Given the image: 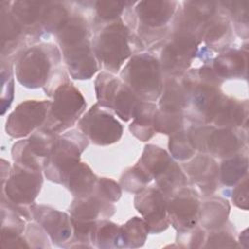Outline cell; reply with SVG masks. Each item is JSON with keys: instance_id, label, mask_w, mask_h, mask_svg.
<instances>
[{"instance_id": "obj_1", "label": "cell", "mask_w": 249, "mask_h": 249, "mask_svg": "<svg viewBox=\"0 0 249 249\" xmlns=\"http://www.w3.org/2000/svg\"><path fill=\"white\" fill-rule=\"evenodd\" d=\"M58 49L52 44H40L27 48L18 56L15 72L20 85L27 89L44 88L49 96L68 79L60 66Z\"/></svg>"}, {"instance_id": "obj_2", "label": "cell", "mask_w": 249, "mask_h": 249, "mask_svg": "<svg viewBox=\"0 0 249 249\" xmlns=\"http://www.w3.org/2000/svg\"><path fill=\"white\" fill-rule=\"evenodd\" d=\"M91 45L97 61L114 74L131 56L134 41L128 26L119 18L98 27Z\"/></svg>"}, {"instance_id": "obj_3", "label": "cell", "mask_w": 249, "mask_h": 249, "mask_svg": "<svg viewBox=\"0 0 249 249\" xmlns=\"http://www.w3.org/2000/svg\"><path fill=\"white\" fill-rule=\"evenodd\" d=\"M122 81L143 101L157 100L163 82L159 59L151 53L132 55L121 72Z\"/></svg>"}, {"instance_id": "obj_4", "label": "cell", "mask_w": 249, "mask_h": 249, "mask_svg": "<svg viewBox=\"0 0 249 249\" xmlns=\"http://www.w3.org/2000/svg\"><path fill=\"white\" fill-rule=\"evenodd\" d=\"M43 184L40 170L14 163L10 174L2 181V199L20 215L30 219L29 205L33 204Z\"/></svg>"}, {"instance_id": "obj_5", "label": "cell", "mask_w": 249, "mask_h": 249, "mask_svg": "<svg viewBox=\"0 0 249 249\" xmlns=\"http://www.w3.org/2000/svg\"><path fill=\"white\" fill-rule=\"evenodd\" d=\"M95 92L98 104L111 109L124 122L135 117L143 101L122 80L107 71L97 75Z\"/></svg>"}, {"instance_id": "obj_6", "label": "cell", "mask_w": 249, "mask_h": 249, "mask_svg": "<svg viewBox=\"0 0 249 249\" xmlns=\"http://www.w3.org/2000/svg\"><path fill=\"white\" fill-rule=\"evenodd\" d=\"M44 127L59 134L71 127L85 112L87 103L82 93L68 80L53 92Z\"/></svg>"}, {"instance_id": "obj_7", "label": "cell", "mask_w": 249, "mask_h": 249, "mask_svg": "<svg viewBox=\"0 0 249 249\" xmlns=\"http://www.w3.org/2000/svg\"><path fill=\"white\" fill-rule=\"evenodd\" d=\"M138 163L156 180L158 189L166 197L186 185V176L179 165L166 151L156 145L145 146Z\"/></svg>"}, {"instance_id": "obj_8", "label": "cell", "mask_w": 249, "mask_h": 249, "mask_svg": "<svg viewBox=\"0 0 249 249\" xmlns=\"http://www.w3.org/2000/svg\"><path fill=\"white\" fill-rule=\"evenodd\" d=\"M89 145V139L77 130L58 135L54 148L45 167L46 177L62 184L65 175L80 162V157Z\"/></svg>"}, {"instance_id": "obj_9", "label": "cell", "mask_w": 249, "mask_h": 249, "mask_svg": "<svg viewBox=\"0 0 249 249\" xmlns=\"http://www.w3.org/2000/svg\"><path fill=\"white\" fill-rule=\"evenodd\" d=\"M57 137L58 134L44 126L36 129L27 139L13 145L12 157L15 163L40 171L45 169Z\"/></svg>"}, {"instance_id": "obj_10", "label": "cell", "mask_w": 249, "mask_h": 249, "mask_svg": "<svg viewBox=\"0 0 249 249\" xmlns=\"http://www.w3.org/2000/svg\"><path fill=\"white\" fill-rule=\"evenodd\" d=\"M188 135L196 150L210 156L226 159L237 153L241 141L232 128L212 125L193 126Z\"/></svg>"}, {"instance_id": "obj_11", "label": "cell", "mask_w": 249, "mask_h": 249, "mask_svg": "<svg viewBox=\"0 0 249 249\" xmlns=\"http://www.w3.org/2000/svg\"><path fill=\"white\" fill-rule=\"evenodd\" d=\"M78 128L92 143L99 146L118 142L123 135V125L108 111L94 104L80 118Z\"/></svg>"}, {"instance_id": "obj_12", "label": "cell", "mask_w": 249, "mask_h": 249, "mask_svg": "<svg viewBox=\"0 0 249 249\" xmlns=\"http://www.w3.org/2000/svg\"><path fill=\"white\" fill-rule=\"evenodd\" d=\"M51 101L27 100L16 107L9 115L5 129L13 138H22L30 135L43 126L46 122Z\"/></svg>"}, {"instance_id": "obj_13", "label": "cell", "mask_w": 249, "mask_h": 249, "mask_svg": "<svg viewBox=\"0 0 249 249\" xmlns=\"http://www.w3.org/2000/svg\"><path fill=\"white\" fill-rule=\"evenodd\" d=\"M200 202L197 193L189 187H183L167 199V218L178 231H184L196 226Z\"/></svg>"}, {"instance_id": "obj_14", "label": "cell", "mask_w": 249, "mask_h": 249, "mask_svg": "<svg viewBox=\"0 0 249 249\" xmlns=\"http://www.w3.org/2000/svg\"><path fill=\"white\" fill-rule=\"evenodd\" d=\"M167 199L156 188H145L136 193L134 206L143 216L151 232L158 233L168 227Z\"/></svg>"}, {"instance_id": "obj_15", "label": "cell", "mask_w": 249, "mask_h": 249, "mask_svg": "<svg viewBox=\"0 0 249 249\" xmlns=\"http://www.w3.org/2000/svg\"><path fill=\"white\" fill-rule=\"evenodd\" d=\"M67 69L72 78L86 80L91 78L98 70L89 38L60 47Z\"/></svg>"}, {"instance_id": "obj_16", "label": "cell", "mask_w": 249, "mask_h": 249, "mask_svg": "<svg viewBox=\"0 0 249 249\" xmlns=\"http://www.w3.org/2000/svg\"><path fill=\"white\" fill-rule=\"evenodd\" d=\"M30 209L32 217L48 233L52 241L58 245L68 242L73 234L71 217L64 212L43 205L32 204Z\"/></svg>"}, {"instance_id": "obj_17", "label": "cell", "mask_w": 249, "mask_h": 249, "mask_svg": "<svg viewBox=\"0 0 249 249\" xmlns=\"http://www.w3.org/2000/svg\"><path fill=\"white\" fill-rule=\"evenodd\" d=\"M178 2L169 0H148L136 3L135 14L145 29L164 27L174 17Z\"/></svg>"}, {"instance_id": "obj_18", "label": "cell", "mask_w": 249, "mask_h": 249, "mask_svg": "<svg viewBox=\"0 0 249 249\" xmlns=\"http://www.w3.org/2000/svg\"><path fill=\"white\" fill-rule=\"evenodd\" d=\"M187 173L190 178L208 196L217 188L219 180V167L216 161L208 155H198L186 165Z\"/></svg>"}, {"instance_id": "obj_19", "label": "cell", "mask_w": 249, "mask_h": 249, "mask_svg": "<svg viewBox=\"0 0 249 249\" xmlns=\"http://www.w3.org/2000/svg\"><path fill=\"white\" fill-rule=\"evenodd\" d=\"M71 218L77 221H97L98 218L111 217L115 212L112 202L92 192L84 197H76L70 205Z\"/></svg>"}, {"instance_id": "obj_20", "label": "cell", "mask_w": 249, "mask_h": 249, "mask_svg": "<svg viewBox=\"0 0 249 249\" xmlns=\"http://www.w3.org/2000/svg\"><path fill=\"white\" fill-rule=\"evenodd\" d=\"M247 107L240 101L221 94L212 112L210 122L218 127L232 128L246 122Z\"/></svg>"}, {"instance_id": "obj_21", "label": "cell", "mask_w": 249, "mask_h": 249, "mask_svg": "<svg viewBox=\"0 0 249 249\" xmlns=\"http://www.w3.org/2000/svg\"><path fill=\"white\" fill-rule=\"evenodd\" d=\"M19 213L8 202L1 201V241L3 247H29L20 237L24 231V221Z\"/></svg>"}, {"instance_id": "obj_22", "label": "cell", "mask_w": 249, "mask_h": 249, "mask_svg": "<svg viewBox=\"0 0 249 249\" xmlns=\"http://www.w3.org/2000/svg\"><path fill=\"white\" fill-rule=\"evenodd\" d=\"M248 55L246 51L228 50L213 60L212 69L220 79L246 76Z\"/></svg>"}, {"instance_id": "obj_23", "label": "cell", "mask_w": 249, "mask_h": 249, "mask_svg": "<svg viewBox=\"0 0 249 249\" xmlns=\"http://www.w3.org/2000/svg\"><path fill=\"white\" fill-rule=\"evenodd\" d=\"M195 57V54L169 40L160 49L159 62L161 71L177 76L184 73L189 68Z\"/></svg>"}, {"instance_id": "obj_24", "label": "cell", "mask_w": 249, "mask_h": 249, "mask_svg": "<svg viewBox=\"0 0 249 249\" xmlns=\"http://www.w3.org/2000/svg\"><path fill=\"white\" fill-rule=\"evenodd\" d=\"M97 180L89 166L80 161L65 175L62 184L75 197H84L94 191Z\"/></svg>"}, {"instance_id": "obj_25", "label": "cell", "mask_w": 249, "mask_h": 249, "mask_svg": "<svg viewBox=\"0 0 249 249\" xmlns=\"http://www.w3.org/2000/svg\"><path fill=\"white\" fill-rule=\"evenodd\" d=\"M47 2L14 1L11 2V12L24 30L34 31L42 28V17Z\"/></svg>"}, {"instance_id": "obj_26", "label": "cell", "mask_w": 249, "mask_h": 249, "mask_svg": "<svg viewBox=\"0 0 249 249\" xmlns=\"http://www.w3.org/2000/svg\"><path fill=\"white\" fill-rule=\"evenodd\" d=\"M1 7V46H2V58L10 53L15 47L18 46V41L24 31L19 22L13 16L10 7H5L3 1ZM17 48V47H16ZM9 55V54H8Z\"/></svg>"}, {"instance_id": "obj_27", "label": "cell", "mask_w": 249, "mask_h": 249, "mask_svg": "<svg viewBox=\"0 0 249 249\" xmlns=\"http://www.w3.org/2000/svg\"><path fill=\"white\" fill-rule=\"evenodd\" d=\"M230 212L229 202L221 197H212L204 202L199 210L198 220L203 228L216 230L227 221Z\"/></svg>"}, {"instance_id": "obj_28", "label": "cell", "mask_w": 249, "mask_h": 249, "mask_svg": "<svg viewBox=\"0 0 249 249\" xmlns=\"http://www.w3.org/2000/svg\"><path fill=\"white\" fill-rule=\"evenodd\" d=\"M158 107L153 102L142 101L141 106L133 118L129 125L130 132L141 141L150 140L156 130L154 127V120Z\"/></svg>"}, {"instance_id": "obj_29", "label": "cell", "mask_w": 249, "mask_h": 249, "mask_svg": "<svg viewBox=\"0 0 249 249\" xmlns=\"http://www.w3.org/2000/svg\"><path fill=\"white\" fill-rule=\"evenodd\" d=\"M187 106V92L182 83L175 79H169L165 82L161 94L160 96L159 109L182 113Z\"/></svg>"}, {"instance_id": "obj_30", "label": "cell", "mask_w": 249, "mask_h": 249, "mask_svg": "<svg viewBox=\"0 0 249 249\" xmlns=\"http://www.w3.org/2000/svg\"><path fill=\"white\" fill-rule=\"evenodd\" d=\"M91 242L99 248L124 247L121 227L107 220L96 221L91 234Z\"/></svg>"}, {"instance_id": "obj_31", "label": "cell", "mask_w": 249, "mask_h": 249, "mask_svg": "<svg viewBox=\"0 0 249 249\" xmlns=\"http://www.w3.org/2000/svg\"><path fill=\"white\" fill-rule=\"evenodd\" d=\"M248 170V159L246 156L235 154L226 158L219 170L222 183L226 186H234L246 177Z\"/></svg>"}, {"instance_id": "obj_32", "label": "cell", "mask_w": 249, "mask_h": 249, "mask_svg": "<svg viewBox=\"0 0 249 249\" xmlns=\"http://www.w3.org/2000/svg\"><path fill=\"white\" fill-rule=\"evenodd\" d=\"M71 16L60 2H47L43 13L41 26L48 33L56 34L68 21Z\"/></svg>"}, {"instance_id": "obj_33", "label": "cell", "mask_w": 249, "mask_h": 249, "mask_svg": "<svg viewBox=\"0 0 249 249\" xmlns=\"http://www.w3.org/2000/svg\"><path fill=\"white\" fill-rule=\"evenodd\" d=\"M231 26L227 16L217 14L211 18L203 26L202 41L208 46H219L230 34Z\"/></svg>"}, {"instance_id": "obj_34", "label": "cell", "mask_w": 249, "mask_h": 249, "mask_svg": "<svg viewBox=\"0 0 249 249\" xmlns=\"http://www.w3.org/2000/svg\"><path fill=\"white\" fill-rule=\"evenodd\" d=\"M124 247L142 246L150 232L149 227L144 219L133 217L121 227Z\"/></svg>"}, {"instance_id": "obj_35", "label": "cell", "mask_w": 249, "mask_h": 249, "mask_svg": "<svg viewBox=\"0 0 249 249\" xmlns=\"http://www.w3.org/2000/svg\"><path fill=\"white\" fill-rule=\"evenodd\" d=\"M153 177L137 163L133 167L127 169L121 177L122 187L131 193H138L146 188V185L151 182Z\"/></svg>"}, {"instance_id": "obj_36", "label": "cell", "mask_w": 249, "mask_h": 249, "mask_svg": "<svg viewBox=\"0 0 249 249\" xmlns=\"http://www.w3.org/2000/svg\"><path fill=\"white\" fill-rule=\"evenodd\" d=\"M182 12L191 18L205 24L217 14L218 3L202 1H186L183 3Z\"/></svg>"}, {"instance_id": "obj_37", "label": "cell", "mask_w": 249, "mask_h": 249, "mask_svg": "<svg viewBox=\"0 0 249 249\" xmlns=\"http://www.w3.org/2000/svg\"><path fill=\"white\" fill-rule=\"evenodd\" d=\"M183 125V115L182 113H175L160 110L158 108L155 120L154 127L156 132L164 134H173L181 130Z\"/></svg>"}, {"instance_id": "obj_38", "label": "cell", "mask_w": 249, "mask_h": 249, "mask_svg": "<svg viewBox=\"0 0 249 249\" xmlns=\"http://www.w3.org/2000/svg\"><path fill=\"white\" fill-rule=\"evenodd\" d=\"M128 4L129 2L124 1H96L94 3L96 13L95 20H98V23H101V25L115 21L121 18L120 17Z\"/></svg>"}, {"instance_id": "obj_39", "label": "cell", "mask_w": 249, "mask_h": 249, "mask_svg": "<svg viewBox=\"0 0 249 249\" xmlns=\"http://www.w3.org/2000/svg\"><path fill=\"white\" fill-rule=\"evenodd\" d=\"M168 147L172 157L179 160H186L191 159L196 152L188 132L183 130L171 134Z\"/></svg>"}, {"instance_id": "obj_40", "label": "cell", "mask_w": 249, "mask_h": 249, "mask_svg": "<svg viewBox=\"0 0 249 249\" xmlns=\"http://www.w3.org/2000/svg\"><path fill=\"white\" fill-rule=\"evenodd\" d=\"M93 192L110 202H116L122 195L121 187L115 181L108 178H99Z\"/></svg>"}, {"instance_id": "obj_41", "label": "cell", "mask_w": 249, "mask_h": 249, "mask_svg": "<svg viewBox=\"0 0 249 249\" xmlns=\"http://www.w3.org/2000/svg\"><path fill=\"white\" fill-rule=\"evenodd\" d=\"M226 10L229 11L230 15L232 17L235 24H243V27L247 29L248 27V1H231L219 3Z\"/></svg>"}, {"instance_id": "obj_42", "label": "cell", "mask_w": 249, "mask_h": 249, "mask_svg": "<svg viewBox=\"0 0 249 249\" xmlns=\"http://www.w3.org/2000/svg\"><path fill=\"white\" fill-rule=\"evenodd\" d=\"M2 95L7 91V97L5 101L2 102V114L5 113V110L8 109L12 103L13 96H14V79L12 75V68L11 66L6 71L5 67L2 66Z\"/></svg>"}, {"instance_id": "obj_43", "label": "cell", "mask_w": 249, "mask_h": 249, "mask_svg": "<svg viewBox=\"0 0 249 249\" xmlns=\"http://www.w3.org/2000/svg\"><path fill=\"white\" fill-rule=\"evenodd\" d=\"M233 203L242 209H248V180L247 177L243 178L232 192Z\"/></svg>"}, {"instance_id": "obj_44", "label": "cell", "mask_w": 249, "mask_h": 249, "mask_svg": "<svg viewBox=\"0 0 249 249\" xmlns=\"http://www.w3.org/2000/svg\"><path fill=\"white\" fill-rule=\"evenodd\" d=\"M235 245V240L230 233L216 231L209 235L205 247H234Z\"/></svg>"}]
</instances>
